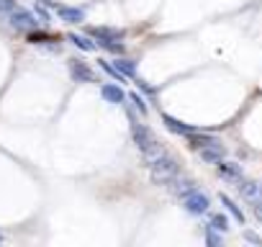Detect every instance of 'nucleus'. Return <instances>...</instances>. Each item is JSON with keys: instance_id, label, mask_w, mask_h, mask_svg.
Returning a JSON list of instances; mask_svg holds the SVG:
<instances>
[{"instance_id": "nucleus-1", "label": "nucleus", "mask_w": 262, "mask_h": 247, "mask_svg": "<svg viewBox=\"0 0 262 247\" xmlns=\"http://www.w3.org/2000/svg\"><path fill=\"white\" fill-rule=\"evenodd\" d=\"M147 168H149L152 180H155L157 186H167L172 178H178V175H180V165H178V160H175V157H170L167 152H162L160 157H155Z\"/></svg>"}, {"instance_id": "nucleus-2", "label": "nucleus", "mask_w": 262, "mask_h": 247, "mask_svg": "<svg viewBox=\"0 0 262 247\" xmlns=\"http://www.w3.org/2000/svg\"><path fill=\"white\" fill-rule=\"evenodd\" d=\"M126 116H128V121H131V137H134V145H137L142 152L152 150V147L157 145V139H155L152 129H149V127H144V123H139L131 108H126Z\"/></svg>"}, {"instance_id": "nucleus-3", "label": "nucleus", "mask_w": 262, "mask_h": 247, "mask_svg": "<svg viewBox=\"0 0 262 247\" xmlns=\"http://www.w3.org/2000/svg\"><path fill=\"white\" fill-rule=\"evenodd\" d=\"M180 201H183V209H185L188 214H193V216L206 214V211H208V206H211L208 196H206V193H201L198 188H195V191H190L188 196H183Z\"/></svg>"}, {"instance_id": "nucleus-4", "label": "nucleus", "mask_w": 262, "mask_h": 247, "mask_svg": "<svg viewBox=\"0 0 262 247\" xmlns=\"http://www.w3.org/2000/svg\"><path fill=\"white\" fill-rule=\"evenodd\" d=\"M11 26L18 29V31H34L39 26V21L34 18V13H29L24 8H13L11 11Z\"/></svg>"}, {"instance_id": "nucleus-5", "label": "nucleus", "mask_w": 262, "mask_h": 247, "mask_svg": "<svg viewBox=\"0 0 262 247\" xmlns=\"http://www.w3.org/2000/svg\"><path fill=\"white\" fill-rule=\"evenodd\" d=\"M219 175H221L224 180L234 183V186H239V183L244 180L242 165H236V162H226V160H221V162H219Z\"/></svg>"}, {"instance_id": "nucleus-6", "label": "nucleus", "mask_w": 262, "mask_h": 247, "mask_svg": "<svg viewBox=\"0 0 262 247\" xmlns=\"http://www.w3.org/2000/svg\"><path fill=\"white\" fill-rule=\"evenodd\" d=\"M70 75H72L75 83H95L93 70L85 62H80V59H70Z\"/></svg>"}, {"instance_id": "nucleus-7", "label": "nucleus", "mask_w": 262, "mask_h": 247, "mask_svg": "<svg viewBox=\"0 0 262 247\" xmlns=\"http://www.w3.org/2000/svg\"><path fill=\"white\" fill-rule=\"evenodd\" d=\"M88 34L95 36L98 44L100 42H121L123 39V31L121 29H111V26H93V29H88Z\"/></svg>"}, {"instance_id": "nucleus-8", "label": "nucleus", "mask_w": 262, "mask_h": 247, "mask_svg": "<svg viewBox=\"0 0 262 247\" xmlns=\"http://www.w3.org/2000/svg\"><path fill=\"white\" fill-rule=\"evenodd\" d=\"M162 121H165V127H167L172 134H178V137H188V134L195 132V127H190V123H183L180 118H175V116H170V113H162Z\"/></svg>"}, {"instance_id": "nucleus-9", "label": "nucleus", "mask_w": 262, "mask_h": 247, "mask_svg": "<svg viewBox=\"0 0 262 247\" xmlns=\"http://www.w3.org/2000/svg\"><path fill=\"white\" fill-rule=\"evenodd\" d=\"M213 145H224L221 139H216V137H211V134H201V132H193V134H188V147L190 150H203V147H213Z\"/></svg>"}, {"instance_id": "nucleus-10", "label": "nucleus", "mask_w": 262, "mask_h": 247, "mask_svg": "<svg viewBox=\"0 0 262 247\" xmlns=\"http://www.w3.org/2000/svg\"><path fill=\"white\" fill-rule=\"evenodd\" d=\"M198 155H201V160H203L206 165H219V162L226 157V147H224V145L203 147V150H198Z\"/></svg>"}, {"instance_id": "nucleus-11", "label": "nucleus", "mask_w": 262, "mask_h": 247, "mask_svg": "<svg viewBox=\"0 0 262 247\" xmlns=\"http://www.w3.org/2000/svg\"><path fill=\"white\" fill-rule=\"evenodd\" d=\"M167 188H170L178 198H183V196H188L190 191H195V183L188 180V178H180V175H178V178H172V180L167 183Z\"/></svg>"}, {"instance_id": "nucleus-12", "label": "nucleus", "mask_w": 262, "mask_h": 247, "mask_svg": "<svg viewBox=\"0 0 262 247\" xmlns=\"http://www.w3.org/2000/svg\"><path fill=\"white\" fill-rule=\"evenodd\" d=\"M54 8H57V13L64 24H82L85 21V13L80 8H67V6H54Z\"/></svg>"}, {"instance_id": "nucleus-13", "label": "nucleus", "mask_w": 262, "mask_h": 247, "mask_svg": "<svg viewBox=\"0 0 262 247\" xmlns=\"http://www.w3.org/2000/svg\"><path fill=\"white\" fill-rule=\"evenodd\" d=\"M100 95H103L108 103H123V100H126V93H123L118 85H111V83H105V85L100 88Z\"/></svg>"}, {"instance_id": "nucleus-14", "label": "nucleus", "mask_w": 262, "mask_h": 247, "mask_svg": "<svg viewBox=\"0 0 262 247\" xmlns=\"http://www.w3.org/2000/svg\"><path fill=\"white\" fill-rule=\"evenodd\" d=\"M113 67H116L123 77H134V80H137V65L131 62V59L121 57V59H116V62H113Z\"/></svg>"}, {"instance_id": "nucleus-15", "label": "nucleus", "mask_w": 262, "mask_h": 247, "mask_svg": "<svg viewBox=\"0 0 262 247\" xmlns=\"http://www.w3.org/2000/svg\"><path fill=\"white\" fill-rule=\"evenodd\" d=\"M219 201L226 206V211L234 216V221H236V224H244V214H242V209H239V206H236V203H234V201L226 196V193H221V196H219Z\"/></svg>"}, {"instance_id": "nucleus-16", "label": "nucleus", "mask_w": 262, "mask_h": 247, "mask_svg": "<svg viewBox=\"0 0 262 247\" xmlns=\"http://www.w3.org/2000/svg\"><path fill=\"white\" fill-rule=\"evenodd\" d=\"M67 42H72L75 47H80V49H85V52H95V49H98V44H93L88 36H80V34H67Z\"/></svg>"}, {"instance_id": "nucleus-17", "label": "nucleus", "mask_w": 262, "mask_h": 247, "mask_svg": "<svg viewBox=\"0 0 262 247\" xmlns=\"http://www.w3.org/2000/svg\"><path fill=\"white\" fill-rule=\"evenodd\" d=\"M208 227H213V229H219V232H229V219L224 216V214H211L208 216Z\"/></svg>"}, {"instance_id": "nucleus-18", "label": "nucleus", "mask_w": 262, "mask_h": 247, "mask_svg": "<svg viewBox=\"0 0 262 247\" xmlns=\"http://www.w3.org/2000/svg\"><path fill=\"white\" fill-rule=\"evenodd\" d=\"M206 242H208V244H213V247H216V244H221V232L206 224Z\"/></svg>"}, {"instance_id": "nucleus-19", "label": "nucleus", "mask_w": 262, "mask_h": 247, "mask_svg": "<svg viewBox=\"0 0 262 247\" xmlns=\"http://www.w3.org/2000/svg\"><path fill=\"white\" fill-rule=\"evenodd\" d=\"M128 100L134 103V108H137L139 113H147V103H144V98H142L139 93H128Z\"/></svg>"}, {"instance_id": "nucleus-20", "label": "nucleus", "mask_w": 262, "mask_h": 247, "mask_svg": "<svg viewBox=\"0 0 262 247\" xmlns=\"http://www.w3.org/2000/svg\"><path fill=\"white\" fill-rule=\"evenodd\" d=\"M98 62H100V67H103V70H105V72H108V75H111L113 80H118V83H123V75H121V72H118V70H116L113 65H108L105 59H98Z\"/></svg>"}, {"instance_id": "nucleus-21", "label": "nucleus", "mask_w": 262, "mask_h": 247, "mask_svg": "<svg viewBox=\"0 0 262 247\" xmlns=\"http://www.w3.org/2000/svg\"><path fill=\"white\" fill-rule=\"evenodd\" d=\"M244 239H247V242H252V244H262V237H259V234H254V232H249V229H244Z\"/></svg>"}, {"instance_id": "nucleus-22", "label": "nucleus", "mask_w": 262, "mask_h": 247, "mask_svg": "<svg viewBox=\"0 0 262 247\" xmlns=\"http://www.w3.org/2000/svg\"><path fill=\"white\" fill-rule=\"evenodd\" d=\"M34 44H41V42H54V36H44V34H31L29 36Z\"/></svg>"}, {"instance_id": "nucleus-23", "label": "nucleus", "mask_w": 262, "mask_h": 247, "mask_svg": "<svg viewBox=\"0 0 262 247\" xmlns=\"http://www.w3.org/2000/svg\"><path fill=\"white\" fill-rule=\"evenodd\" d=\"M13 8H16V0H0V11H8L11 13Z\"/></svg>"}, {"instance_id": "nucleus-24", "label": "nucleus", "mask_w": 262, "mask_h": 247, "mask_svg": "<svg viewBox=\"0 0 262 247\" xmlns=\"http://www.w3.org/2000/svg\"><path fill=\"white\" fill-rule=\"evenodd\" d=\"M137 83H139V88H142L147 95H155V88H149V85H147V83H142V80H137Z\"/></svg>"}, {"instance_id": "nucleus-25", "label": "nucleus", "mask_w": 262, "mask_h": 247, "mask_svg": "<svg viewBox=\"0 0 262 247\" xmlns=\"http://www.w3.org/2000/svg\"><path fill=\"white\" fill-rule=\"evenodd\" d=\"M36 16H39L41 21H49V13H47L44 8H36Z\"/></svg>"}]
</instances>
